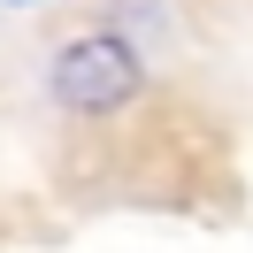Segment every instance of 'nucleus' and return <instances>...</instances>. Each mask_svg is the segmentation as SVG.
<instances>
[{"mask_svg":"<svg viewBox=\"0 0 253 253\" xmlns=\"http://www.w3.org/2000/svg\"><path fill=\"white\" fill-rule=\"evenodd\" d=\"M146 84V62L123 31H84L54 54V100L69 115H115L123 100H138Z\"/></svg>","mask_w":253,"mask_h":253,"instance_id":"1","label":"nucleus"},{"mask_svg":"<svg viewBox=\"0 0 253 253\" xmlns=\"http://www.w3.org/2000/svg\"><path fill=\"white\" fill-rule=\"evenodd\" d=\"M16 8H23V0H16Z\"/></svg>","mask_w":253,"mask_h":253,"instance_id":"2","label":"nucleus"}]
</instances>
